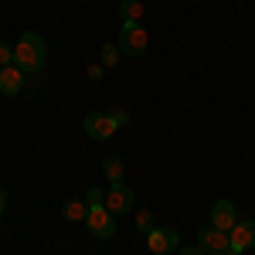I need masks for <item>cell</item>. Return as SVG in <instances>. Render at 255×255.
<instances>
[{
  "label": "cell",
  "mask_w": 255,
  "mask_h": 255,
  "mask_svg": "<svg viewBox=\"0 0 255 255\" xmlns=\"http://www.w3.org/2000/svg\"><path fill=\"white\" fill-rule=\"evenodd\" d=\"M82 126H85V136L96 139V143H106V139H113V133H116L119 126L113 123V116L109 113H85V119H82Z\"/></svg>",
  "instance_id": "cell-5"
},
{
  "label": "cell",
  "mask_w": 255,
  "mask_h": 255,
  "mask_svg": "<svg viewBox=\"0 0 255 255\" xmlns=\"http://www.w3.org/2000/svg\"><path fill=\"white\" fill-rule=\"evenodd\" d=\"M7 201H10V197H7V187H0V215L7 211Z\"/></svg>",
  "instance_id": "cell-21"
},
{
  "label": "cell",
  "mask_w": 255,
  "mask_h": 255,
  "mask_svg": "<svg viewBox=\"0 0 255 255\" xmlns=\"http://www.w3.org/2000/svg\"><path fill=\"white\" fill-rule=\"evenodd\" d=\"M146 249H150L153 255H170L174 249H180L177 228H163V225H157L153 232H146Z\"/></svg>",
  "instance_id": "cell-6"
},
{
  "label": "cell",
  "mask_w": 255,
  "mask_h": 255,
  "mask_svg": "<svg viewBox=\"0 0 255 255\" xmlns=\"http://www.w3.org/2000/svg\"><path fill=\"white\" fill-rule=\"evenodd\" d=\"M85 3H89V0H85Z\"/></svg>",
  "instance_id": "cell-22"
},
{
  "label": "cell",
  "mask_w": 255,
  "mask_h": 255,
  "mask_svg": "<svg viewBox=\"0 0 255 255\" xmlns=\"http://www.w3.org/2000/svg\"><path fill=\"white\" fill-rule=\"evenodd\" d=\"M106 208L116 218H123L126 211H133V191H129L126 184H113V187L106 191Z\"/></svg>",
  "instance_id": "cell-9"
},
{
  "label": "cell",
  "mask_w": 255,
  "mask_h": 255,
  "mask_svg": "<svg viewBox=\"0 0 255 255\" xmlns=\"http://www.w3.org/2000/svg\"><path fill=\"white\" fill-rule=\"evenodd\" d=\"M14 65H17L24 75H41L44 65H48V44L38 31H24L20 41L14 44Z\"/></svg>",
  "instance_id": "cell-1"
},
{
  "label": "cell",
  "mask_w": 255,
  "mask_h": 255,
  "mask_svg": "<svg viewBox=\"0 0 255 255\" xmlns=\"http://www.w3.org/2000/svg\"><path fill=\"white\" fill-rule=\"evenodd\" d=\"M89 79H92V82L102 79V65H92V68H89Z\"/></svg>",
  "instance_id": "cell-20"
},
{
  "label": "cell",
  "mask_w": 255,
  "mask_h": 255,
  "mask_svg": "<svg viewBox=\"0 0 255 255\" xmlns=\"http://www.w3.org/2000/svg\"><path fill=\"white\" fill-rule=\"evenodd\" d=\"M116 61H119V44H102V68H109Z\"/></svg>",
  "instance_id": "cell-16"
},
{
  "label": "cell",
  "mask_w": 255,
  "mask_h": 255,
  "mask_svg": "<svg viewBox=\"0 0 255 255\" xmlns=\"http://www.w3.org/2000/svg\"><path fill=\"white\" fill-rule=\"evenodd\" d=\"M3 65H14V48L7 44V41H0V68Z\"/></svg>",
  "instance_id": "cell-17"
},
{
  "label": "cell",
  "mask_w": 255,
  "mask_h": 255,
  "mask_svg": "<svg viewBox=\"0 0 255 255\" xmlns=\"http://www.w3.org/2000/svg\"><path fill=\"white\" fill-rule=\"evenodd\" d=\"M85 228L92 232V238L99 242H109V238H116V215L106 208V204H99V208H89V215H85Z\"/></svg>",
  "instance_id": "cell-2"
},
{
  "label": "cell",
  "mask_w": 255,
  "mask_h": 255,
  "mask_svg": "<svg viewBox=\"0 0 255 255\" xmlns=\"http://www.w3.org/2000/svg\"><path fill=\"white\" fill-rule=\"evenodd\" d=\"M123 174H126V163H123L119 153H109V157L102 160V177L109 184H123Z\"/></svg>",
  "instance_id": "cell-11"
},
{
  "label": "cell",
  "mask_w": 255,
  "mask_h": 255,
  "mask_svg": "<svg viewBox=\"0 0 255 255\" xmlns=\"http://www.w3.org/2000/svg\"><path fill=\"white\" fill-rule=\"evenodd\" d=\"M255 249V218H238V225L228 232V252L225 255H245Z\"/></svg>",
  "instance_id": "cell-4"
},
{
  "label": "cell",
  "mask_w": 255,
  "mask_h": 255,
  "mask_svg": "<svg viewBox=\"0 0 255 255\" xmlns=\"http://www.w3.org/2000/svg\"><path fill=\"white\" fill-rule=\"evenodd\" d=\"M61 215H65V221H85V215H89V204H85V201H68Z\"/></svg>",
  "instance_id": "cell-13"
},
{
  "label": "cell",
  "mask_w": 255,
  "mask_h": 255,
  "mask_svg": "<svg viewBox=\"0 0 255 255\" xmlns=\"http://www.w3.org/2000/svg\"><path fill=\"white\" fill-rule=\"evenodd\" d=\"M146 44H150V34H146L143 24H123V27H119V51H123V55L139 58V55L146 51Z\"/></svg>",
  "instance_id": "cell-3"
},
{
  "label": "cell",
  "mask_w": 255,
  "mask_h": 255,
  "mask_svg": "<svg viewBox=\"0 0 255 255\" xmlns=\"http://www.w3.org/2000/svg\"><path fill=\"white\" fill-rule=\"evenodd\" d=\"M153 228H157V221H153V211H150V208L136 211V232H143V235H146V232H153Z\"/></svg>",
  "instance_id": "cell-14"
},
{
  "label": "cell",
  "mask_w": 255,
  "mask_h": 255,
  "mask_svg": "<svg viewBox=\"0 0 255 255\" xmlns=\"http://www.w3.org/2000/svg\"><path fill=\"white\" fill-rule=\"evenodd\" d=\"M85 204H89V208H99V204H106V191L92 184V187L85 191Z\"/></svg>",
  "instance_id": "cell-15"
},
{
  "label": "cell",
  "mask_w": 255,
  "mask_h": 255,
  "mask_svg": "<svg viewBox=\"0 0 255 255\" xmlns=\"http://www.w3.org/2000/svg\"><path fill=\"white\" fill-rule=\"evenodd\" d=\"M197 245L204 255H225L228 252V232H218V228H201L197 232Z\"/></svg>",
  "instance_id": "cell-8"
},
{
  "label": "cell",
  "mask_w": 255,
  "mask_h": 255,
  "mask_svg": "<svg viewBox=\"0 0 255 255\" xmlns=\"http://www.w3.org/2000/svg\"><path fill=\"white\" fill-rule=\"evenodd\" d=\"M109 116H113V123H116V126H129V113H126V109H113Z\"/></svg>",
  "instance_id": "cell-18"
},
{
  "label": "cell",
  "mask_w": 255,
  "mask_h": 255,
  "mask_svg": "<svg viewBox=\"0 0 255 255\" xmlns=\"http://www.w3.org/2000/svg\"><path fill=\"white\" fill-rule=\"evenodd\" d=\"M24 79H27V75L20 72L17 65H3V68H0V92H3V96H17L20 89H24Z\"/></svg>",
  "instance_id": "cell-10"
},
{
  "label": "cell",
  "mask_w": 255,
  "mask_h": 255,
  "mask_svg": "<svg viewBox=\"0 0 255 255\" xmlns=\"http://www.w3.org/2000/svg\"><path fill=\"white\" fill-rule=\"evenodd\" d=\"M235 225H238V208L228 201V197L215 201V204H211V228H218V232H232Z\"/></svg>",
  "instance_id": "cell-7"
},
{
  "label": "cell",
  "mask_w": 255,
  "mask_h": 255,
  "mask_svg": "<svg viewBox=\"0 0 255 255\" xmlns=\"http://www.w3.org/2000/svg\"><path fill=\"white\" fill-rule=\"evenodd\" d=\"M177 255H204V252H201V245H184Z\"/></svg>",
  "instance_id": "cell-19"
},
{
  "label": "cell",
  "mask_w": 255,
  "mask_h": 255,
  "mask_svg": "<svg viewBox=\"0 0 255 255\" xmlns=\"http://www.w3.org/2000/svg\"><path fill=\"white\" fill-rule=\"evenodd\" d=\"M143 14H146V7L139 0H119V20L123 24H139Z\"/></svg>",
  "instance_id": "cell-12"
}]
</instances>
